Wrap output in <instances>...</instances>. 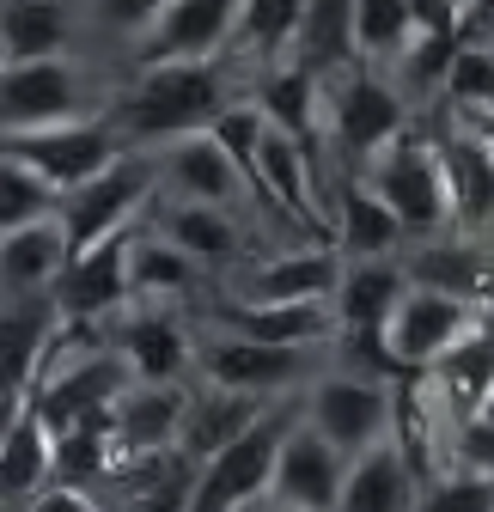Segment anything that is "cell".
I'll return each instance as SVG.
<instances>
[{"label":"cell","instance_id":"1","mask_svg":"<svg viewBox=\"0 0 494 512\" xmlns=\"http://www.w3.org/2000/svg\"><path fill=\"white\" fill-rule=\"evenodd\" d=\"M220 68L214 61H165V68H141L129 104H122V128L141 141H183L208 135L220 116Z\"/></svg>","mask_w":494,"mask_h":512},{"label":"cell","instance_id":"2","mask_svg":"<svg viewBox=\"0 0 494 512\" xmlns=\"http://www.w3.org/2000/svg\"><path fill=\"white\" fill-rule=\"evenodd\" d=\"M305 421L354 464V458L373 452V445L397 439V384L366 378V372H324L312 391H305Z\"/></svg>","mask_w":494,"mask_h":512},{"label":"cell","instance_id":"3","mask_svg":"<svg viewBox=\"0 0 494 512\" xmlns=\"http://www.w3.org/2000/svg\"><path fill=\"white\" fill-rule=\"evenodd\" d=\"M293 415L299 409L281 403V409H269L251 433H244V439H232L226 452H214L202 464V482H196L190 512H251V506H263L269 488H275V458H281V439H287Z\"/></svg>","mask_w":494,"mask_h":512},{"label":"cell","instance_id":"4","mask_svg":"<svg viewBox=\"0 0 494 512\" xmlns=\"http://www.w3.org/2000/svg\"><path fill=\"white\" fill-rule=\"evenodd\" d=\"M366 183L391 202L403 232H446L452 226V189H446V165H440L434 141L397 135L373 165H366Z\"/></svg>","mask_w":494,"mask_h":512},{"label":"cell","instance_id":"5","mask_svg":"<svg viewBox=\"0 0 494 512\" xmlns=\"http://www.w3.org/2000/svg\"><path fill=\"white\" fill-rule=\"evenodd\" d=\"M7 159L31 165L49 189H61V196H74V189H86L92 177H104L116 159H122V141L110 122H61V128H37V135H7Z\"/></svg>","mask_w":494,"mask_h":512},{"label":"cell","instance_id":"6","mask_svg":"<svg viewBox=\"0 0 494 512\" xmlns=\"http://www.w3.org/2000/svg\"><path fill=\"white\" fill-rule=\"evenodd\" d=\"M129 384H135L129 360H122L116 348H98V354H86V360H68V366L43 372V384L31 391V409H37L55 433H74V427H86V421H110Z\"/></svg>","mask_w":494,"mask_h":512},{"label":"cell","instance_id":"7","mask_svg":"<svg viewBox=\"0 0 494 512\" xmlns=\"http://www.w3.org/2000/svg\"><path fill=\"white\" fill-rule=\"evenodd\" d=\"M470 336H476V305L434 293V287H409L397 317H391V330H385V348H391V366L409 378V372H434Z\"/></svg>","mask_w":494,"mask_h":512},{"label":"cell","instance_id":"8","mask_svg":"<svg viewBox=\"0 0 494 512\" xmlns=\"http://www.w3.org/2000/svg\"><path fill=\"white\" fill-rule=\"evenodd\" d=\"M153 177L159 171L141 153H122L104 177L74 189L68 208H61V226H68V238H74V256L104 244V238H116V232H129V226H141V208L153 202Z\"/></svg>","mask_w":494,"mask_h":512},{"label":"cell","instance_id":"9","mask_svg":"<svg viewBox=\"0 0 494 512\" xmlns=\"http://www.w3.org/2000/svg\"><path fill=\"white\" fill-rule=\"evenodd\" d=\"M135 238H141V226L80 250L68 263V275H61V287L49 293V305L61 317H80V324H98V317H110V311H129L135 305V275H129Z\"/></svg>","mask_w":494,"mask_h":512},{"label":"cell","instance_id":"10","mask_svg":"<svg viewBox=\"0 0 494 512\" xmlns=\"http://www.w3.org/2000/svg\"><path fill=\"white\" fill-rule=\"evenodd\" d=\"M342 488H348V458L305 421V409L293 415L281 458H275V488L269 500L299 506V512H342Z\"/></svg>","mask_w":494,"mask_h":512},{"label":"cell","instance_id":"11","mask_svg":"<svg viewBox=\"0 0 494 512\" xmlns=\"http://www.w3.org/2000/svg\"><path fill=\"white\" fill-rule=\"evenodd\" d=\"M110 348L129 360L135 384H183L190 366L202 360L190 330H183V317L165 299H135L129 311H122V330H116Z\"/></svg>","mask_w":494,"mask_h":512},{"label":"cell","instance_id":"12","mask_svg":"<svg viewBox=\"0 0 494 512\" xmlns=\"http://www.w3.org/2000/svg\"><path fill=\"white\" fill-rule=\"evenodd\" d=\"M196 366H202V384H226V391L281 403L299 378H312L318 348H263V342H244V336H220L214 348H202Z\"/></svg>","mask_w":494,"mask_h":512},{"label":"cell","instance_id":"13","mask_svg":"<svg viewBox=\"0 0 494 512\" xmlns=\"http://www.w3.org/2000/svg\"><path fill=\"white\" fill-rule=\"evenodd\" d=\"M330 92V135L354 165H373L397 135H403V98L373 80V74H342L324 86Z\"/></svg>","mask_w":494,"mask_h":512},{"label":"cell","instance_id":"14","mask_svg":"<svg viewBox=\"0 0 494 512\" xmlns=\"http://www.w3.org/2000/svg\"><path fill=\"white\" fill-rule=\"evenodd\" d=\"M80 122V74L68 61H19L0 74V128L7 135H37V128Z\"/></svg>","mask_w":494,"mask_h":512},{"label":"cell","instance_id":"15","mask_svg":"<svg viewBox=\"0 0 494 512\" xmlns=\"http://www.w3.org/2000/svg\"><path fill=\"white\" fill-rule=\"evenodd\" d=\"M244 0H171L141 37V68L165 61H214L226 37H238Z\"/></svg>","mask_w":494,"mask_h":512},{"label":"cell","instance_id":"16","mask_svg":"<svg viewBox=\"0 0 494 512\" xmlns=\"http://www.w3.org/2000/svg\"><path fill=\"white\" fill-rule=\"evenodd\" d=\"M202 482V464L171 445V452H141V458H122L110 476V506L116 512H190Z\"/></svg>","mask_w":494,"mask_h":512},{"label":"cell","instance_id":"17","mask_svg":"<svg viewBox=\"0 0 494 512\" xmlns=\"http://www.w3.org/2000/svg\"><path fill=\"white\" fill-rule=\"evenodd\" d=\"M342 269H348L342 250H287V256L257 263L238 281L232 299H244V305H318V299H336Z\"/></svg>","mask_w":494,"mask_h":512},{"label":"cell","instance_id":"18","mask_svg":"<svg viewBox=\"0 0 494 512\" xmlns=\"http://www.w3.org/2000/svg\"><path fill=\"white\" fill-rule=\"evenodd\" d=\"M43 488H55V427L25 403L7 409V427H0V500L7 512H25Z\"/></svg>","mask_w":494,"mask_h":512},{"label":"cell","instance_id":"19","mask_svg":"<svg viewBox=\"0 0 494 512\" xmlns=\"http://www.w3.org/2000/svg\"><path fill=\"white\" fill-rule=\"evenodd\" d=\"M220 330L263 342V348H318V342L342 336L336 299H318V305H244V299H232V305H220Z\"/></svg>","mask_w":494,"mask_h":512},{"label":"cell","instance_id":"20","mask_svg":"<svg viewBox=\"0 0 494 512\" xmlns=\"http://www.w3.org/2000/svg\"><path fill=\"white\" fill-rule=\"evenodd\" d=\"M55 330H61V311L55 305H37V299L19 305V299H7V330H0V397H7V409L31 403Z\"/></svg>","mask_w":494,"mask_h":512},{"label":"cell","instance_id":"21","mask_svg":"<svg viewBox=\"0 0 494 512\" xmlns=\"http://www.w3.org/2000/svg\"><path fill=\"white\" fill-rule=\"evenodd\" d=\"M110 421L122 458L171 452V445H183V421H190V384H129Z\"/></svg>","mask_w":494,"mask_h":512},{"label":"cell","instance_id":"22","mask_svg":"<svg viewBox=\"0 0 494 512\" xmlns=\"http://www.w3.org/2000/svg\"><path fill=\"white\" fill-rule=\"evenodd\" d=\"M74 263V238L61 220H37L19 232H0V281H7V299H37L55 293L61 275Z\"/></svg>","mask_w":494,"mask_h":512},{"label":"cell","instance_id":"23","mask_svg":"<svg viewBox=\"0 0 494 512\" xmlns=\"http://www.w3.org/2000/svg\"><path fill=\"white\" fill-rule=\"evenodd\" d=\"M409 287H415L409 269H397L391 256H379V263H348L342 287H336V324H342V336L385 342V330H391V317H397V305H403Z\"/></svg>","mask_w":494,"mask_h":512},{"label":"cell","instance_id":"24","mask_svg":"<svg viewBox=\"0 0 494 512\" xmlns=\"http://www.w3.org/2000/svg\"><path fill=\"white\" fill-rule=\"evenodd\" d=\"M159 177L177 189V202H208V208H232L238 189H251V183H244V171L232 165V153L214 135H183V141H171L165 159H159Z\"/></svg>","mask_w":494,"mask_h":512},{"label":"cell","instance_id":"25","mask_svg":"<svg viewBox=\"0 0 494 512\" xmlns=\"http://www.w3.org/2000/svg\"><path fill=\"white\" fill-rule=\"evenodd\" d=\"M269 409L281 403H263V397H244V391H226V384H190V421H183V452L196 464H208L214 452H226L232 439H244Z\"/></svg>","mask_w":494,"mask_h":512},{"label":"cell","instance_id":"26","mask_svg":"<svg viewBox=\"0 0 494 512\" xmlns=\"http://www.w3.org/2000/svg\"><path fill=\"white\" fill-rule=\"evenodd\" d=\"M415 500H421V470L403 452V439H385L348 464L342 512H415Z\"/></svg>","mask_w":494,"mask_h":512},{"label":"cell","instance_id":"27","mask_svg":"<svg viewBox=\"0 0 494 512\" xmlns=\"http://www.w3.org/2000/svg\"><path fill=\"white\" fill-rule=\"evenodd\" d=\"M330 232H336V250L348 256V263H379V256L397 250L403 220L391 214V202L366 177H348L336 189V220H330Z\"/></svg>","mask_w":494,"mask_h":512},{"label":"cell","instance_id":"28","mask_svg":"<svg viewBox=\"0 0 494 512\" xmlns=\"http://www.w3.org/2000/svg\"><path fill=\"white\" fill-rule=\"evenodd\" d=\"M440 165H446V189H452V226L482 232L494 226V153L482 147V135H446L434 141Z\"/></svg>","mask_w":494,"mask_h":512},{"label":"cell","instance_id":"29","mask_svg":"<svg viewBox=\"0 0 494 512\" xmlns=\"http://www.w3.org/2000/svg\"><path fill=\"white\" fill-rule=\"evenodd\" d=\"M409 281L415 287H434V293H452L464 305H488L494 299V256L470 238H452V244H427L415 263H409Z\"/></svg>","mask_w":494,"mask_h":512},{"label":"cell","instance_id":"30","mask_svg":"<svg viewBox=\"0 0 494 512\" xmlns=\"http://www.w3.org/2000/svg\"><path fill=\"white\" fill-rule=\"evenodd\" d=\"M318 92H324V74L312 68V61H287V68L263 74L257 104H263V116L281 128V135H293V141L312 147V128H318Z\"/></svg>","mask_w":494,"mask_h":512},{"label":"cell","instance_id":"31","mask_svg":"<svg viewBox=\"0 0 494 512\" xmlns=\"http://www.w3.org/2000/svg\"><path fill=\"white\" fill-rule=\"evenodd\" d=\"M159 232L177 244V250H190L202 269H220L238 256V226L226 208H208V202H171V214L159 220Z\"/></svg>","mask_w":494,"mask_h":512},{"label":"cell","instance_id":"32","mask_svg":"<svg viewBox=\"0 0 494 512\" xmlns=\"http://www.w3.org/2000/svg\"><path fill=\"white\" fill-rule=\"evenodd\" d=\"M129 275H135V299H165L171 305L202 281V263L190 250H177L165 232H141L135 256H129Z\"/></svg>","mask_w":494,"mask_h":512},{"label":"cell","instance_id":"33","mask_svg":"<svg viewBox=\"0 0 494 512\" xmlns=\"http://www.w3.org/2000/svg\"><path fill=\"white\" fill-rule=\"evenodd\" d=\"M0 37H7V68H19V61H55L61 43H68V19H61L55 0H7Z\"/></svg>","mask_w":494,"mask_h":512},{"label":"cell","instance_id":"34","mask_svg":"<svg viewBox=\"0 0 494 512\" xmlns=\"http://www.w3.org/2000/svg\"><path fill=\"white\" fill-rule=\"evenodd\" d=\"M61 208H68L61 189H49L19 159H0V232H19V226H37V220H61Z\"/></svg>","mask_w":494,"mask_h":512},{"label":"cell","instance_id":"35","mask_svg":"<svg viewBox=\"0 0 494 512\" xmlns=\"http://www.w3.org/2000/svg\"><path fill=\"white\" fill-rule=\"evenodd\" d=\"M415 43V13L409 0H354V49L366 61H385V55H409Z\"/></svg>","mask_w":494,"mask_h":512},{"label":"cell","instance_id":"36","mask_svg":"<svg viewBox=\"0 0 494 512\" xmlns=\"http://www.w3.org/2000/svg\"><path fill=\"white\" fill-rule=\"evenodd\" d=\"M305 61H312L318 74L342 68V61H354V0H312V13H305Z\"/></svg>","mask_w":494,"mask_h":512},{"label":"cell","instance_id":"37","mask_svg":"<svg viewBox=\"0 0 494 512\" xmlns=\"http://www.w3.org/2000/svg\"><path fill=\"white\" fill-rule=\"evenodd\" d=\"M208 135L232 153V165L244 171V183H251V196H257V159H263V135H269L263 104H257V98H251V104H226V110L214 116Z\"/></svg>","mask_w":494,"mask_h":512},{"label":"cell","instance_id":"38","mask_svg":"<svg viewBox=\"0 0 494 512\" xmlns=\"http://www.w3.org/2000/svg\"><path fill=\"white\" fill-rule=\"evenodd\" d=\"M305 13H312V0H244L238 13V43L244 49H281L287 37L305 31Z\"/></svg>","mask_w":494,"mask_h":512},{"label":"cell","instance_id":"39","mask_svg":"<svg viewBox=\"0 0 494 512\" xmlns=\"http://www.w3.org/2000/svg\"><path fill=\"white\" fill-rule=\"evenodd\" d=\"M415 512H494V476L452 464V470H440L434 482H421Z\"/></svg>","mask_w":494,"mask_h":512},{"label":"cell","instance_id":"40","mask_svg":"<svg viewBox=\"0 0 494 512\" xmlns=\"http://www.w3.org/2000/svg\"><path fill=\"white\" fill-rule=\"evenodd\" d=\"M446 98H452L470 122L494 116V49H482V43H464V49H458L452 80H446Z\"/></svg>","mask_w":494,"mask_h":512},{"label":"cell","instance_id":"41","mask_svg":"<svg viewBox=\"0 0 494 512\" xmlns=\"http://www.w3.org/2000/svg\"><path fill=\"white\" fill-rule=\"evenodd\" d=\"M458 49H464V37H415V43H409V55H403V68H409V80H415V86H446V80H452Z\"/></svg>","mask_w":494,"mask_h":512},{"label":"cell","instance_id":"42","mask_svg":"<svg viewBox=\"0 0 494 512\" xmlns=\"http://www.w3.org/2000/svg\"><path fill=\"white\" fill-rule=\"evenodd\" d=\"M25 512H116L104 494H92V488H68V482H55V488H43Z\"/></svg>","mask_w":494,"mask_h":512},{"label":"cell","instance_id":"43","mask_svg":"<svg viewBox=\"0 0 494 512\" xmlns=\"http://www.w3.org/2000/svg\"><path fill=\"white\" fill-rule=\"evenodd\" d=\"M452 464L494 476V427H482V421H464V427H458V452H452Z\"/></svg>","mask_w":494,"mask_h":512},{"label":"cell","instance_id":"44","mask_svg":"<svg viewBox=\"0 0 494 512\" xmlns=\"http://www.w3.org/2000/svg\"><path fill=\"white\" fill-rule=\"evenodd\" d=\"M165 7H171V0H104V13H110L116 25H153Z\"/></svg>","mask_w":494,"mask_h":512},{"label":"cell","instance_id":"45","mask_svg":"<svg viewBox=\"0 0 494 512\" xmlns=\"http://www.w3.org/2000/svg\"><path fill=\"white\" fill-rule=\"evenodd\" d=\"M452 7H458V19H464V25H470V19H476V13H488V7H494V0H452Z\"/></svg>","mask_w":494,"mask_h":512},{"label":"cell","instance_id":"46","mask_svg":"<svg viewBox=\"0 0 494 512\" xmlns=\"http://www.w3.org/2000/svg\"><path fill=\"white\" fill-rule=\"evenodd\" d=\"M476 330H482V342H494V299L476 311Z\"/></svg>","mask_w":494,"mask_h":512},{"label":"cell","instance_id":"47","mask_svg":"<svg viewBox=\"0 0 494 512\" xmlns=\"http://www.w3.org/2000/svg\"><path fill=\"white\" fill-rule=\"evenodd\" d=\"M470 421H482V427H494V384H488V397L476 403V415H470Z\"/></svg>","mask_w":494,"mask_h":512},{"label":"cell","instance_id":"48","mask_svg":"<svg viewBox=\"0 0 494 512\" xmlns=\"http://www.w3.org/2000/svg\"><path fill=\"white\" fill-rule=\"evenodd\" d=\"M470 135H482V147L494 153V116H482V122H470Z\"/></svg>","mask_w":494,"mask_h":512},{"label":"cell","instance_id":"49","mask_svg":"<svg viewBox=\"0 0 494 512\" xmlns=\"http://www.w3.org/2000/svg\"><path fill=\"white\" fill-rule=\"evenodd\" d=\"M251 512H299V506H281V500H263V506H251Z\"/></svg>","mask_w":494,"mask_h":512}]
</instances>
